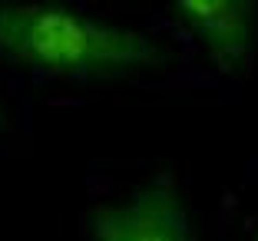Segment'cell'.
Instances as JSON below:
<instances>
[{"instance_id": "obj_1", "label": "cell", "mask_w": 258, "mask_h": 241, "mask_svg": "<svg viewBox=\"0 0 258 241\" xmlns=\"http://www.w3.org/2000/svg\"><path fill=\"white\" fill-rule=\"evenodd\" d=\"M0 56L43 79H116L162 69L169 50L139 27L56 4H0Z\"/></svg>"}, {"instance_id": "obj_2", "label": "cell", "mask_w": 258, "mask_h": 241, "mask_svg": "<svg viewBox=\"0 0 258 241\" xmlns=\"http://www.w3.org/2000/svg\"><path fill=\"white\" fill-rule=\"evenodd\" d=\"M90 241H199L175 175H156L119 202H103L86 218Z\"/></svg>"}, {"instance_id": "obj_3", "label": "cell", "mask_w": 258, "mask_h": 241, "mask_svg": "<svg viewBox=\"0 0 258 241\" xmlns=\"http://www.w3.org/2000/svg\"><path fill=\"white\" fill-rule=\"evenodd\" d=\"M175 20L219 73H242L255 56L258 10L248 0H189L172 7Z\"/></svg>"}, {"instance_id": "obj_4", "label": "cell", "mask_w": 258, "mask_h": 241, "mask_svg": "<svg viewBox=\"0 0 258 241\" xmlns=\"http://www.w3.org/2000/svg\"><path fill=\"white\" fill-rule=\"evenodd\" d=\"M0 126H4V113H0Z\"/></svg>"}, {"instance_id": "obj_5", "label": "cell", "mask_w": 258, "mask_h": 241, "mask_svg": "<svg viewBox=\"0 0 258 241\" xmlns=\"http://www.w3.org/2000/svg\"><path fill=\"white\" fill-rule=\"evenodd\" d=\"M251 241H258V231H255V238H251Z\"/></svg>"}]
</instances>
